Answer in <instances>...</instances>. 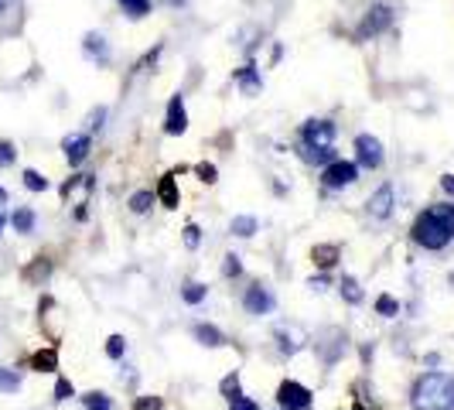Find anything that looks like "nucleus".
I'll return each mask as SVG.
<instances>
[{
	"mask_svg": "<svg viewBox=\"0 0 454 410\" xmlns=\"http://www.w3.org/2000/svg\"><path fill=\"white\" fill-rule=\"evenodd\" d=\"M410 236H413V243L424 247V250H444L454 240V202L427 205V209L417 216Z\"/></svg>",
	"mask_w": 454,
	"mask_h": 410,
	"instance_id": "f257e3e1",
	"label": "nucleus"
},
{
	"mask_svg": "<svg viewBox=\"0 0 454 410\" xmlns=\"http://www.w3.org/2000/svg\"><path fill=\"white\" fill-rule=\"evenodd\" d=\"M413 410H454V376L451 373H424L413 393H410Z\"/></svg>",
	"mask_w": 454,
	"mask_h": 410,
	"instance_id": "f03ea898",
	"label": "nucleus"
},
{
	"mask_svg": "<svg viewBox=\"0 0 454 410\" xmlns=\"http://www.w3.org/2000/svg\"><path fill=\"white\" fill-rule=\"evenodd\" d=\"M301 144L311 151H328L335 144V123L332 120H308L301 130Z\"/></svg>",
	"mask_w": 454,
	"mask_h": 410,
	"instance_id": "7ed1b4c3",
	"label": "nucleus"
},
{
	"mask_svg": "<svg viewBox=\"0 0 454 410\" xmlns=\"http://www.w3.org/2000/svg\"><path fill=\"white\" fill-rule=\"evenodd\" d=\"M359 178V168L352 164V161H328L325 164V171H321V185L325 188H345V185H352Z\"/></svg>",
	"mask_w": 454,
	"mask_h": 410,
	"instance_id": "20e7f679",
	"label": "nucleus"
},
{
	"mask_svg": "<svg viewBox=\"0 0 454 410\" xmlns=\"http://www.w3.org/2000/svg\"><path fill=\"white\" fill-rule=\"evenodd\" d=\"M277 404H280V410H308L311 407V390L294 383V380H284L277 390Z\"/></svg>",
	"mask_w": 454,
	"mask_h": 410,
	"instance_id": "39448f33",
	"label": "nucleus"
},
{
	"mask_svg": "<svg viewBox=\"0 0 454 410\" xmlns=\"http://www.w3.org/2000/svg\"><path fill=\"white\" fill-rule=\"evenodd\" d=\"M356 154H359V164L372 171V168H380V164H383V144L369 134L356 137Z\"/></svg>",
	"mask_w": 454,
	"mask_h": 410,
	"instance_id": "423d86ee",
	"label": "nucleus"
},
{
	"mask_svg": "<svg viewBox=\"0 0 454 410\" xmlns=\"http://www.w3.org/2000/svg\"><path fill=\"white\" fill-rule=\"evenodd\" d=\"M164 130L171 137H178L188 130V114H184V99L182 96H171L168 103V116H164Z\"/></svg>",
	"mask_w": 454,
	"mask_h": 410,
	"instance_id": "0eeeda50",
	"label": "nucleus"
},
{
	"mask_svg": "<svg viewBox=\"0 0 454 410\" xmlns=\"http://www.w3.org/2000/svg\"><path fill=\"white\" fill-rule=\"evenodd\" d=\"M243 304H247L250 315H267V311H273V295L263 288V284H253V288H247Z\"/></svg>",
	"mask_w": 454,
	"mask_h": 410,
	"instance_id": "6e6552de",
	"label": "nucleus"
},
{
	"mask_svg": "<svg viewBox=\"0 0 454 410\" xmlns=\"http://www.w3.org/2000/svg\"><path fill=\"white\" fill-rule=\"evenodd\" d=\"M90 147H92L90 134H72V137H66V140H62V151H66V158H68V164H72V168L90 158Z\"/></svg>",
	"mask_w": 454,
	"mask_h": 410,
	"instance_id": "1a4fd4ad",
	"label": "nucleus"
},
{
	"mask_svg": "<svg viewBox=\"0 0 454 410\" xmlns=\"http://www.w3.org/2000/svg\"><path fill=\"white\" fill-rule=\"evenodd\" d=\"M369 212L376 219H389L393 216V185H380L376 188V195L369 199Z\"/></svg>",
	"mask_w": 454,
	"mask_h": 410,
	"instance_id": "9d476101",
	"label": "nucleus"
},
{
	"mask_svg": "<svg viewBox=\"0 0 454 410\" xmlns=\"http://www.w3.org/2000/svg\"><path fill=\"white\" fill-rule=\"evenodd\" d=\"M236 86L247 92V96H256V92L263 90V79H260L256 66H243V68H239V72H236Z\"/></svg>",
	"mask_w": 454,
	"mask_h": 410,
	"instance_id": "9b49d317",
	"label": "nucleus"
},
{
	"mask_svg": "<svg viewBox=\"0 0 454 410\" xmlns=\"http://www.w3.org/2000/svg\"><path fill=\"white\" fill-rule=\"evenodd\" d=\"M82 48H86V55H90L92 62H103V66L110 62V45H106V38H103V35H96V31L86 35Z\"/></svg>",
	"mask_w": 454,
	"mask_h": 410,
	"instance_id": "f8f14e48",
	"label": "nucleus"
},
{
	"mask_svg": "<svg viewBox=\"0 0 454 410\" xmlns=\"http://www.w3.org/2000/svg\"><path fill=\"white\" fill-rule=\"evenodd\" d=\"M154 195L160 199V205H168V209H178V185H175V175H164Z\"/></svg>",
	"mask_w": 454,
	"mask_h": 410,
	"instance_id": "ddd939ff",
	"label": "nucleus"
},
{
	"mask_svg": "<svg viewBox=\"0 0 454 410\" xmlns=\"http://www.w3.org/2000/svg\"><path fill=\"white\" fill-rule=\"evenodd\" d=\"M387 24H389V7H372L359 35H376V31H383Z\"/></svg>",
	"mask_w": 454,
	"mask_h": 410,
	"instance_id": "4468645a",
	"label": "nucleus"
},
{
	"mask_svg": "<svg viewBox=\"0 0 454 410\" xmlns=\"http://www.w3.org/2000/svg\"><path fill=\"white\" fill-rule=\"evenodd\" d=\"M277 339H280V352H287V356H291V352H297V349L308 342L301 328H280V332H277Z\"/></svg>",
	"mask_w": 454,
	"mask_h": 410,
	"instance_id": "2eb2a0df",
	"label": "nucleus"
},
{
	"mask_svg": "<svg viewBox=\"0 0 454 410\" xmlns=\"http://www.w3.org/2000/svg\"><path fill=\"white\" fill-rule=\"evenodd\" d=\"M31 366H35L38 373H55V369H59V352H55V349H42V352H35Z\"/></svg>",
	"mask_w": 454,
	"mask_h": 410,
	"instance_id": "dca6fc26",
	"label": "nucleus"
},
{
	"mask_svg": "<svg viewBox=\"0 0 454 410\" xmlns=\"http://www.w3.org/2000/svg\"><path fill=\"white\" fill-rule=\"evenodd\" d=\"M195 339L202 342V345H212V349H215V345L226 342V335H223L215 325H195Z\"/></svg>",
	"mask_w": 454,
	"mask_h": 410,
	"instance_id": "f3484780",
	"label": "nucleus"
},
{
	"mask_svg": "<svg viewBox=\"0 0 454 410\" xmlns=\"http://www.w3.org/2000/svg\"><path fill=\"white\" fill-rule=\"evenodd\" d=\"M120 7H123V14L127 18H134V21H140V18H147L151 14V0H116Z\"/></svg>",
	"mask_w": 454,
	"mask_h": 410,
	"instance_id": "a211bd4d",
	"label": "nucleus"
},
{
	"mask_svg": "<svg viewBox=\"0 0 454 410\" xmlns=\"http://www.w3.org/2000/svg\"><path fill=\"white\" fill-rule=\"evenodd\" d=\"M311 256H315V264H318V267H332V264L339 260V247H335V243H325V247H315Z\"/></svg>",
	"mask_w": 454,
	"mask_h": 410,
	"instance_id": "6ab92c4d",
	"label": "nucleus"
},
{
	"mask_svg": "<svg viewBox=\"0 0 454 410\" xmlns=\"http://www.w3.org/2000/svg\"><path fill=\"white\" fill-rule=\"evenodd\" d=\"M341 297H345L348 304H359V301H363V288H359L356 277H345V280H341Z\"/></svg>",
	"mask_w": 454,
	"mask_h": 410,
	"instance_id": "aec40b11",
	"label": "nucleus"
},
{
	"mask_svg": "<svg viewBox=\"0 0 454 410\" xmlns=\"http://www.w3.org/2000/svg\"><path fill=\"white\" fill-rule=\"evenodd\" d=\"M0 390H4V393H18V390H21V376H18L14 369H4V366H0Z\"/></svg>",
	"mask_w": 454,
	"mask_h": 410,
	"instance_id": "412c9836",
	"label": "nucleus"
},
{
	"mask_svg": "<svg viewBox=\"0 0 454 410\" xmlns=\"http://www.w3.org/2000/svg\"><path fill=\"white\" fill-rule=\"evenodd\" d=\"M11 223H14L18 233H31V229H35V212H31V209H18Z\"/></svg>",
	"mask_w": 454,
	"mask_h": 410,
	"instance_id": "4be33fe9",
	"label": "nucleus"
},
{
	"mask_svg": "<svg viewBox=\"0 0 454 410\" xmlns=\"http://www.w3.org/2000/svg\"><path fill=\"white\" fill-rule=\"evenodd\" d=\"M229 229H232L236 236H253V233H256V219H253V216H236Z\"/></svg>",
	"mask_w": 454,
	"mask_h": 410,
	"instance_id": "5701e85b",
	"label": "nucleus"
},
{
	"mask_svg": "<svg viewBox=\"0 0 454 410\" xmlns=\"http://www.w3.org/2000/svg\"><path fill=\"white\" fill-rule=\"evenodd\" d=\"M82 404L90 410H114V404H110V397L106 393H86L82 397Z\"/></svg>",
	"mask_w": 454,
	"mask_h": 410,
	"instance_id": "b1692460",
	"label": "nucleus"
},
{
	"mask_svg": "<svg viewBox=\"0 0 454 410\" xmlns=\"http://www.w3.org/2000/svg\"><path fill=\"white\" fill-rule=\"evenodd\" d=\"M24 188H31V192H45L48 178H42L35 168H27V171H24Z\"/></svg>",
	"mask_w": 454,
	"mask_h": 410,
	"instance_id": "393cba45",
	"label": "nucleus"
},
{
	"mask_svg": "<svg viewBox=\"0 0 454 410\" xmlns=\"http://www.w3.org/2000/svg\"><path fill=\"white\" fill-rule=\"evenodd\" d=\"M154 199H158L154 192H137L134 199H130V209H134V212H147V209L154 205Z\"/></svg>",
	"mask_w": 454,
	"mask_h": 410,
	"instance_id": "a878e982",
	"label": "nucleus"
},
{
	"mask_svg": "<svg viewBox=\"0 0 454 410\" xmlns=\"http://www.w3.org/2000/svg\"><path fill=\"white\" fill-rule=\"evenodd\" d=\"M376 311H380V315H387V319H393V315H400V304H396L389 295H383L380 301H376Z\"/></svg>",
	"mask_w": 454,
	"mask_h": 410,
	"instance_id": "bb28decb",
	"label": "nucleus"
},
{
	"mask_svg": "<svg viewBox=\"0 0 454 410\" xmlns=\"http://www.w3.org/2000/svg\"><path fill=\"white\" fill-rule=\"evenodd\" d=\"M18 161V151H14V144L11 140H0V168H11Z\"/></svg>",
	"mask_w": 454,
	"mask_h": 410,
	"instance_id": "cd10ccee",
	"label": "nucleus"
},
{
	"mask_svg": "<svg viewBox=\"0 0 454 410\" xmlns=\"http://www.w3.org/2000/svg\"><path fill=\"white\" fill-rule=\"evenodd\" d=\"M223 397H226V400H236V397H239V376H236V373H229L226 380H223Z\"/></svg>",
	"mask_w": 454,
	"mask_h": 410,
	"instance_id": "c85d7f7f",
	"label": "nucleus"
},
{
	"mask_svg": "<svg viewBox=\"0 0 454 410\" xmlns=\"http://www.w3.org/2000/svg\"><path fill=\"white\" fill-rule=\"evenodd\" d=\"M123 349H127V339H123V335H110V342H106L110 359H120V356H123Z\"/></svg>",
	"mask_w": 454,
	"mask_h": 410,
	"instance_id": "c756f323",
	"label": "nucleus"
},
{
	"mask_svg": "<svg viewBox=\"0 0 454 410\" xmlns=\"http://www.w3.org/2000/svg\"><path fill=\"white\" fill-rule=\"evenodd\" d=\"M182 297L188 301V304H199V301L205 297V284H188V288L182 291Z\"/></svg>",
	"mask_w": 454,
	"mask_h": 410,
	"instance_id": "7c9ffc66",
	"label": "nucleus"
},
{
	"mask_svg": "<svg viewBox=\"0 0 454 410\" xmlns=\"http://www.w3.org/2000/svg\"><path fill=\"white\" fill-rule=\"evenodd\" d=\"M223 273H226V277H239V273H243V264H239V256H236V253H229V256H226Z\"/></svg>",
	"mask_w": 454,
	"mask_h": 410,
	"instance_id": "2f4dec72",
	"label": "nucleus"
},
{
	"mask_svg": "<svg viewBox=\"0 0 454 410\" xmlns=\"http://www.w3.org/2000/svg\"><path fill=\"white\" fill-rule=\"evenodd\" d=\"M199 240H202V229L195 226V223H192V226H184V247H188V250H195V247H199Z\"/></svg>",
	"mask_w": 454,
	"mask_h": 410,
	"instance_id": "473e14b6",
	"label": "nucleus"
},
{
	"mask_svg": "<svg viewBox=\"0 0 454 410\" xmlns=\"http://www.w3.org/2000/svg\"><path fill=\"white\" fill-rule=\"evenodd\" d=\"M229 410H260V407H256V404H253V400H247V397H243V393H239V397H236V400H229Z\"/></svg>",
	"mask_w": 454,
	"mask_h": 410,
	"instance_id": "72a5a7b5",
	"label": "nucleus"
},
{
	"mask_svg": "<svg viewBox=\"0 0 454 410\" xmlns=\"http://www.w3.org/2000/svg\"><path fill=\"white\" fill-rule=\"evenodd\" d=\"M68 397H72V383H68V380H59V383H55V400H68Z\"/></svg>",
	"mask_w": 454,
	"mask_h": 410,
	"instance_id": "f704fd0d",
	"label": "nucleus"
},
{
	"mask_svg": "<svg viewBox=\"0 0 454 410\" xmlns=\"http://www.w3.org/2000/svg\"><path fill=\"white\" fill-rule=\"evenodd\" d=\"M195 171H199V178H202V182H215V168H212V164H199V168H195Z\"/></svg>",
	"mask_w": 454,
	"mask_h": 410,
	"instance_id": "c9c22d12",
	"label": "nucleus"
},
{
	"mask_svg": "<svg viewBox=\"0 0 454 410\" xmlns=\"http://www.w3.org/2000/svg\"><path fill=\"white\" fill-rule=\"evenodd\" d=\"M137 410H160V397H144V400H137Z\"/></svg>",
	"mask_w": 454,
	"mask_h": 410,
	"instance_id": "e433bc0d",
	"label": "nucleus"
},
{
	"mask_svg": "<svg viewBox=\"0 0 454 410\" xmlns=\"http://www.w3.org/2000/svg\"><path fill=\"white\" fill-rule=\"evenodd\" d=\"M103 120H106V110L99 106V110H92V116H90V130H99L103 127Z\"/></svg>",
	"mask_w": 454,
	"mask_h": 410,
	"instance_id": "4c0bfd02",
	"label": "nucleus"
},
{
	"mask_svg": "<svg viewBox=\"0 0 454 410\" xmlns=\"http://www.w3.org/2000/svg\"><path fill=\"white\" fill-rule=\"evenodd\" d=\"M48 271H51V267H48V260H42L38 267H31V271H27V280H35V277H42V273H48Z\"/></svg>",
	"mask_w": 454,
	"mask_h": 410,
	"instance_id": "58836bf2",
	"label": "nucleus"
},
{
	"mask_svg": "<svg viewBox=\"0 0 454 410\" xmlns=\"http://www.w3.org/2000/svg\"><path fill=\"white\" fill-rule=\"evenodd\" d=\"M441 188H444L448 195H454V175H444V178H441Z\"/></svg>",
	"mask_w": 454,
	"mask_h": 410,
	"instance_id": "ea45409f",
	"label": "nucleus"
},
{
	"mask_svg": "<svg viewBox=\"0 0 454 410\" xmlns=\"http://www.w3.org/2000/svg\"><path fill=\"white\" fill-rule=\"evenodd\" d=\"M160 4H164V7H182L184 0H160Z\"/></svg>",
	"mask_w": 454,
	"mask_h": 410,
	"instance_id": "a19ab883",
	"label": "nucleus"
},
{
	"mask_svg": "<svg viewBox=\"0 0 454 410\" xmlns=\"http://www.w3.org/2000/svg\"><path fill=\"white\" fill-rule=\"evenodd\" d=\"M7 202V188H4V185H0V205Z\"/></svg>",
	"mask_w": 454,
	"mask_h": 410,
	"instance_id": "79ce46f5",
	"label": "nucleus"
},
{
	"mask_svg": "<svg viewBox=\"0 0 454 410\" xmlns=\"http://www.w3.org/2000/svg\"><path fill=\"white\" fill-rule=\"evenodd\" d=\"M7 7H11V0H0V14H4V11H7Z\"/></svg>",
	"mask_w": 454,
	"mask_h": 410,
	"instance_id": "37998d69",
	"label": "nucleus"
},
{
	"mask_svg": "<svg viewBox=\"0 0 454 410\" xmlns=\"http://www.w3.org/2000/svg\"><path fill=\"white\" fill-rule=\"evenodd\" d=\"M4 223H7V219H4V212H0V233H4Z\"/></svg>",
	"mask_w": 454,
	"mask_h": 410,
	"instance_id": "c03bdc74",
	"label": "nucleus"
},
{
	"mask_svg": "<svg viewBox=\"0 0 454 410\" xmlns=\"http://www.w3.org/2000/svg\"><path fill=\"white\" fill-rule=\"evenodd\" d=\"M356 410H363V407H356Z\"/></svg>",
	"mask_w": 454,
	"mask_h": 410,
	"instance_id": "a18cd8bd",
	"label": "nucleus"
}]
</instances>
